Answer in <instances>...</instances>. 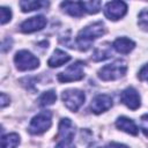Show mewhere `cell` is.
<instances>
[{
  "instance_id": "5b68a950",
  "label": "cell",
  "mask_w": 148,
  "mask_h": 148,
  "mask_svg": "<svg viewBox=\"0 0 148 148\" xmlns=\"http://www.w3.org/2000/svg\"><path fill=\"white\" fill-rule=\"evenodd\" d=\"M61 98L68 110H71L72 112H76L80 109V106L84 103L86 96L79 89H68L62 92Z\"/></svg>"
},
{
  "instance_id": "2e32d148",
  "label": "cell",
  "mask_w": 148,
  "mask_h": 148,
  "mask_svg": "<svg viewBox=\"0 0 148 148\" xmlns=\"http://www.w3.org/2000/svg\"><path fill=\"white\" fill-rule=\"evenodd\" d=\"M49 2H44V1H36V0H23L20 1V7L22 9V12L27 13V12H32V10H38L42 9L43 7H47Z\"/></svg>"
},
{
  "instance_id": "7402d4cb",
  "label": "cell",
  "mask_w": 148,
  "mask_h": 148,
  "mask_svg": "<svg viewBox=\"0 0 148 148\" xmlns=\"http://www.w3.org/2000/svg\"><path fill=\"white\" fill-rule=\"evenodd\" d=\"M0 21H1V24H6L7 22L10 21L12 18V12L9 8L7 7H1L0 8Z\"/></svg>"
},
{
  "instance_id": "ffe728a7",
  "label": "cell",
  "mask_w": 148,
  "mask_h": 148,
  "mask_svg": "<svg viewBox=\"0 0 148 148\" xmlns=\"http://www.w3.org/2000/svg\"><path fill=\"white\" fill-rule=\"evenodd\" d=\"M83 10L89 14H97L101 9L102 2L101 1H82Z\"/></svg>"
},
{
  "instance_id": "4316f807",
  "label": "cell",
  "mask_w": 148,
  "mask_h": 148,
  "mask_svg": "<svg viewBox=\"0 0 148 148\" xmlns=\"http://www.w3.org/2000/svg\"><path fill=\"white\" fill-rule=\"evenodd\" d=\"M142 132L146 136H148V127L147 126H142Z\"/></svg>"
},
{
  "instance_id": "6da1fadb",
  "label": "cell",
  "mask_w": 148,
  "mask_h": 148,
  "mask_svg": "<svg viewBox=\"0 0 148 148\" xmlns=\"http://www.w3.org/2000/svg\"><path fill=\"white\" fill-rule=\"evenodd\" d=\"M104 32H105V28L102 22H95V23H91V24L84 27L79 32V35L76 37L77 46L82 51L89 50L92 42L95 39H97L98 37L103 36Z\"/></svg>"
},
{
  "instance_id": "9a60e30c",
  "label": "cell",
  "mask_w": 148,
  "mask_h": 148,
  "mask_svg": "<svg viewBox=\"0 0 148 148\" xmlns=\"http://www.w3.org/2000/svg\"><path fill=\"white\" fill-rule=\"evenodd\" d=\"M61 8L68 13L69 15L72 16H75V17H80L82 14H83V6H82V1H64L61 2Z\"/></svg>"
},
{
  "instance_id": "cb8c5ba5",
  "label": "cell",
  "mask_w": 148,
  "mask_h": 148,
  "mask_svg": "<svg viewBox=\"0 0 148 148\" xmlns=\"http://www.w3.org/2000/svg\"><path fill=\"white\" fill-rule=\"evenodd\" d=\"M139 79L140 80H147L148 81V64L145 65L140 69V72H139Z\"/></svg>"
},
{
  "instance_id": "277c9868",
  "label": "cell",
  "mask_w": 148,
  "mask_h": 148,
  "mask_svg": "<svg viewBox=\"0 0 148 148\" xmlns=\"http://www.w3.org/2000/svg\"><path fill=\"white\" fill-rule=\"evenodd\" d=\"M51 116L52 114L50 111H43L35 116L30 121L29 132L35 135L46 132L51 127Z\"/></svg>"
},
{
  "instance_id": "603a6c76",
  "label": "cell",
  "mask_w": 148,
  "mask_h": 148,
  "mask_svg": "<svg viewBox=\"0 0 148 148\" xmlns=\"http://www.w3.org/2000/svg\"><path fill=\"white\" fill-rule=\"evenodd\" d=\"M56 148H75V145L73 143L72 140H61Z\"/></svg>"
},
{
  "instance_id": "ac0fdd59",
  "label": "cell",
  "mask_w": 148,
  "mask_h": 148,
  "mask_svg": "<svg viewBox=\"0 0 148 148\" xmlns=\"http://www.w3.org/2000/svg\"><path fill=\"white\" fill-rule=\"evenodd\" d=\"M112 56V52H111V47L110 46H105V45H101L99 47H97L92 54V59L95 61H102V60H105L108 58H110Z\"/></svg>"
},
{
  "instance_id": "8fae6325",
  "label": "cell",
  "mask_w": 148,
  "mask_h": 148,
  "mask_svg": "<svg viewBox=\"0 0 148 148\" xmlns=\"http://www.w3.org/2000/svg\"><path fill=\"white\" fill-rule=\"evenodd\" d=\"M75 133V128L71 119L64 118L60 120L59 124V134L58 136L61 138V140H72Z\"/></svg>"
},
{
  "instance_id": "5bb4252c",
  "label": "cell",
  "mask_w": 148,
  "mask_h": 148,
  "mask_svg": "<svg viewBox=\"0 0 148 148\" xmlns=\"http://www.w3.org/2000/svg\"><path fill=\"white\" fill-rule=\"evenodd\" d=\"M69 60H71V56H69L68 53H66V52L62 51V50L57 49V50H54L53 54H52L51 58L49 59L47 65H49L50 67H59V66L66 64V62L69 61Z\"/></svg>"
},
{
  "instance_id": "8992f818",
  "label": "cell",
  "mask_w": 148,
  "mask_h": 148,
  "mask_svg": "<svg viewBox=\"0 0 148 148\" xmlns=\"http://www.w3.org/2000/svg\"><path fill=\"white\" fill-rule=\"evenodd\" d=\"M83 61H75L74 64L69 65L64 72L58 74V80L60 82H72V81H79L84 76L83 73Z\"/></svg>"
},
{
  "instance_id": "d6986e66",
  "label": "cell",
  "mask_w": 148,
  "mask_h": 148,
  "mask_svg": "<svg viewBox=\"0 0 148 148\" xmlns=\"http://www.w3.org/2000/svg\"><path fill=\"white\" fill-rule=\"evenodd\" d=\"M57 101V95L53 90H49V91H45L43 92L39 98H38V104L39 106H49V105H52L54 102Z\"/></svg>"
},
{
  "instance_id": "3957f363",
  "label": "cell",
  "mask_w": 148,
  "mask_h": 148,
  "mask_svg": "<svg viewBox=\"0 0 148 148\" xmlns=\"http://www.w3.org/2000/svg\"><path fill=\"white\" fill-rule=\"evenodd\" d=\"M14 62L18 71H31L39 66V60L31 52L27 50H21L16 52L14 57Z\"/></svg>"
},
{
  "instance_id": "30bf717a",
  "label": "cell",
  "mask_w": 148,
  "mask_h": 148,
  "mask_svg": "<svg viewBox=\"0 0 148 148\" xmlns=\"http://www.w3.org/2000/svg\"><path fill=\"white\" fill-rule=\"evenodd\" d=\"M111 106H112V98H111V96L105 95V94L97 95L91 101V104H90L91 111L96 114H99V113L109 110Z\"/></svg>"
},
{
  "instance_id": "e0dca14e",
  "label": "cell",
  "mask_w": 148,
  "mask_h": 148,
  "mask_svg": "<svg viewBox=\"0 0 148 148\" xmlns=\"http://www.w3.org/2000/svg\"><path fill=\"white\" fill-rule=\"evenodd\" d=\"M20 143V136L16 133H9L2 135L1 138V148H16Z\"/></svg>"
},
{
  "instance_id": "ba28073f",
  "label": "cell",
  "mask_w": 148,
  "mask_h": 148,
  "mask_svg": "<svg viewBox=\"0 0 148 148\" xmlns=\"http://www.w3.org/2000/svg\"><path fill=\"white\" fill-rule=\"evenodd\" d=\"M46 25V18L43 15H38V16H34L30 17L28 20H25L21 25V31L24 34H31L38 30H42L44 27Z\"/></svg>"
},
{
  "instance_id": "d4e9b609",
  "label": "cell",
  "mask_w": 148,
  "mask_h": 148,
  "mask_svg": "<svg viewBox=\"0 0 148 148\" xmlns=\"http://www.w3.org/2000/svg\"><path fill=\"white\" fill-rule=\"evenodd\" d=\"M7 104H9V97L6 94L1 92V108H5Z\"/></svg>"
},
{
  "instance_id": "9c48e42d",
  "label": "cell",
  "mask_w": 148,
  "mask_h": 148,
  "mask_svg": "<svg viewBox=\"0 0 148 148\" xmlns=\"http://www.w3.org/2000/svg\"><path fill=\"white\" fill-rule=\"evenodd\" d=\"M121 102L131 110H136L140 106V95L138 94V91L133 88V87H128L126 88L120 96Z\"/></svg>"
},
{
  "instance_id": "7a4b0ae2",
  "label": "cell",
  "mask_w": 148,
  "mask_h": 148,
  "mask_svg": "<svg viewBox=\"0 0 148 148\" xmlns=\"http://www.w3.org/2000/svg\"><path fill=\"white\" fill-rule=\"evenodd\" d=\"M127 71V65L124 60H116L112 64L103 66L98 71V77L103 81H113L123 77Z\"/></svg>"
},
{
  "instance_id": "484cf974",
  "label": "cell",
  "mask_w": 148,
  "mask_h": 148,
  "mask_svg": "<svg viewBox=\"0 0 148 148\" xmlns=\"http://www.w3.org/2000/svg\"><path fill=\"white\" fill-rule=\"evenodd\" d=\"M106 148H128L127 146H125V145H123V143H118V142H110L108 146H106Z\"/></svg>"
},
{
  "instance_id": "52a82bcc",
  "label": "cell",
  "mask_w": 148,
  "mask_h": 148,
  "mask_svg": "<svg viewBox=\"0 0 148 148\" xmlns=\"http://www.w3.org/2000/svg\"><path fill=\"white\" fill-rule=\"evenodd\" d=\"M127 12V5L124 1H110L104 7V14L109 20L116 21L123 17Z\"/></svg>"
},
{
  "instance_id": "7c38bea8",
  "label": "cell",
  "mask_w": 148,
  "mask_h": 148,
  "mask_svg": "<svg viewBox=\"0 0 148 148\" xmlns=\"http://www.w3.org/2000/svg\"><path fill=\"white\" fill-rule=\"evenodd\" d=\"M134 46H135V43H134L132 39L126 38V37L117 38V39L113 42V44H112V47H113L117 52H119V53H121V54H127V53H130V52L134 49Z\"/></svg>"
},
{
  "instance_id": "83f0119b",
  "label": "cell",
  "mask_w": 148,
  "mask_h": 148,
  "mask_svg": "<svg viewBox=\"0 0 148 148\" xmlns=\"http://www.w3.org/2000/svg\"><path fill=\"white\" fill-rule=\"evenodd\" d=\"M89 148H103V147L98 146L97 143H92V145H90V146H89Z\"/></svg>"
},
{
  "instance_id": "4fadbf2b",
  "label": "cell",
  "mask_w": 148,
  "mask_h": 148,
  "mask_svg": "<svg viewBox=\"0 0 148 148\" xmlns=\"http://www.w3.org/2000/svg\"><path fill=\"white\" fill-rule=\"evenodd\" d=\"M116 126L119 130H121V131H124L131 135H136L139 132V128L136 127L135 123L127 117H119L116 121Z\"/></svg>"
},
{
  "instance_id": "44dd1931",
  "label": "cell",
  "mask_w": 148,
  "mask_h": 148,
  "mask_svg": "<svg viewBox=\"0 0 148 148\" xmlns=\"http://www.w3.org/2000/svg\"><path fill=\"white\" fill-rule=\"evenodd\" d=\"M138 23H139V25L142 29L148 30V8H146V9H143V10L140 12Z\"/></svg>"
}]
</instances>
